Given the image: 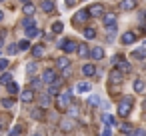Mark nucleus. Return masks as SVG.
Here are the masks:
<instances>
[{
	"label": "nucleus",
	"mask_w": 146,
	"mask_h": 136,
	"mask_svg": "<svg viewBox=\"0 0 146 136\" xmlns=\"http://www.w3.org/2000/svg\"><path fill=\"white\" fill-rule=\"evenodd\" d=\"M6 86H8V92H10V94H12V96H14V94H18V92H20V86H18V84H16V82H12V80H10V82H8V84H6Z\"/></svg>",
	"instance_id": "nucleus-29"
},
{
	"label": "nucleus",
	"mask_w": 146,
	"mask_h": 136,
	"mask_svg": "<svg viewBox=\"0 0 146 136\" xmlns=\"http://www.w3.org/2000/svg\"><path fill=\"white\" fill-rule=\"evenodd\" d=\"M90 56H92L94 60H102V58H104V48H102V46H94V48L90 50Z\"/></svg>",
	"instance_id": "nucleus-15"
},
{
	"label": "nucleus",
	"mask_w": 146,
	"mask_h": 136,
	"mask_svg": "<svg viewBox=\"0 0 146 136\" xmlns=\"http://www.w3.org/2000/svg\"><path fill=\"white\" fill-rule=\"evenodd\" d=\"M30 50H32V56H34V58H40V56L44 54V46H42V44H38V46H30Z\"/></svg>",
	"instance_id": "nucleus-23"
},
{
	"label": "nucleus",
	"mask_w": 146,
	"mask_h": 136,
	"mask_svg": "<svg viewBox=\"0 0 146 136\" xmlns=\"http://www.w3.org/2000/svg\"><path fill=\"white\" fill-rule=\"evenodd\" d=\"M62 30H64V24H62V22H54V24H52V32H54V34H60Z\"/></svg>",
	"instance_id": "nucleus-35"
},
{
	"label": "nucleus",
	"mask_w": 146,
	"mask_h": 136,
	"mask_svg": "<svg viewBox=\"0 0 146 136\" xmlns=\"http://www.w3.org/2000/svg\"><path fill=\"white\" fill-rule=\"evenodd\" d=\"M66 66H70L68 56H60V58H56V68H58V70H62V68H66Z\"/></svg>",
	"instance_id": "nucleus-18"
},
{
	"label": "nucleus",
	"mask_w": 146,
	"mask_h": 136,
	"mask_svg": "<svg viewBox=\"0 0 146 136\" xmlns=\"http://www.w3.org/2000/svg\"><path fill=\"white\" fill-rule=\"evenodd\" d=\"M2 18H4V12H2V10H0V20H2Z\"/></svg>",
	"instance_id": "nucleus-47"
},
{
	"label": "nucleus",
	"mask_w": 146,
	"mask_h": 136,
	"mask_svg": "<svg viewBox=\"0 0 146 136\" xmlns=\"http://www.w3.org/2000/svg\"><path fill=\"white\" fill-rule=\"evenodd\" d=\"M76 52H78L80 58H86V56L90 54V48H88L86 44H76Z\"/></svg>",
	"instance_id": "nucleus-16"
},
{
	"label": "nucleus",
	"mask_w": 146,
	"mask_h": 136,
	"mask_svg": "<svg viewBox=\"0 0 146 136\" xmlns=\"http://www.w3.org/2000/svg\"><path fill=\"white\" fill-rule=\"evenodd\" d=\"M22 12H24L26 16H32V14L36 12V6H34V4H30V2H24V6H22Z\"/></svg>",
	"instance_id": "nucleus-21"
},
{
	"label": "nucleus",
	"mask_w": 146,
	"mask_h": 136,
	"mask_svg": "<svg viewBox=\"0 0 146 136\" xmlns=\"http://www.w3.org/2000/svg\"><path fill=\"white\" fill-rule=\"evenodd\" d=\"M134 8H136V0H122L120 2V10H124V12H130Z\"/></svg>",
	"instance_id": "nucleus-14"
},
{
	"label": "nucleus",
	"mask_w": 146,
	"mask_h": 136,
	"mask_svg": "<svg viewBox=\"0 0 146 136\" xmlns=\"http://www.w3.org/2000/svg\"><path fill=\"white\" fill-rule=\"evenodd\" d=\"M10 80H12V74H10V72H2V74H0V84L6 86Z\"/></svg>",
	"instance_id": "nucleus-30"
},
{
	"label": "nucleus",
	"mask_w": 146,
	"mask_h": 136,
	"mask_svg": "<svg viewBox=\"0 0 146 136\" xmlns=\"http://www.w3.org/2000/svg\"><path fill=\"white\" fill-rule=\"evenodd\" d=\"M34 98H36V94H34V90H32V88H26V90H22V92H20V100H22L24 104L34 102Z\"/></svg>",
	"instance_id": "nucleus-7"
},
{
	"label": "nucleus",
	"mask_w": 146,
	"mask_h": 136,
	"mask_svg": "<svg viewBox=\"0 0 146 136\" xmlns=\"http://www.w3.org/2000/svg\"><path fill=\"white\" fill-rule=\"evenodd\" d=\"M132 104H134L132 96H124V98L118 102V116H122V118L130 116V112H132Z\"/></svg>",
	"instance_id": "nucleus-1"
},
{
	"label": "nucleus",
	"mask_w": 146,
	"mask_h": 136,
	"mask_svg": "<svg viewBox=\"0 0 146 136\" xmlns=\"http://www.w3.org/2000/svg\"><path fill=\"white\" fill-rule=\"evenodd\" d=\"M20 2H22V4H24V2H28V0H20Z\"/></svg>",
	"instance_id": "nucleus-48"
},
{
	"label": "nucleus",
	"mask_w": 146,
	"mask_h": 136,
	"mask_svg": "<svg viewBox=\"0 0 146 136\" xmlns=\"http://www.w3.org/2000/svg\"><path fill=\"white\" fill-rule=\"evenodd\" d=\"M58 88H60V86H56V84H48V90H46V92L50 94V98H54V96L58 94Z\"/></svg>",
	"instance_id": "nucleus-33"
},
{
	"label": "nucleus",
	"mask_w": 146,
	"mask_h": 136,
	"mask_svg": "<svg viewBox=\"0 0 146 136\" xmlns=\"http://www.w3.org/2000/svg\"><path fill=\"white\" fill-rule=\"evenodd\" d=\"M100 18H102V22H104L106 26H112V24L116 22V14H114V12H104Z\"/></svg>",
	"instance_id": "nucleus-13"
},
{
	"label": "nucleus",
	"mask_w": 146,
	"mask_h": 136,
	"mask_svg": "<svg viewBox=\"0 0 146 136\" xmlns=\"http://www.w3.org/2000/svg\"><path fill=\"white\" fill-rule=\"evenodd\" d=\"M34 36H40V30L36 28V24L26 28V38H34Z\"/></svg>",
	"instance_id": "nucleus-22"
},
{
	"label": "nucleus",
	"mask_w": 146,
	"mask_h": 136,
	"mask_svg": "<svg viewBox=\"0 0 146 136\" xmlns=\"http://www.w3.org/2000/svg\"><path fill=\"white\" fill-rule=\"evenodd\" d=\"M6 52H8V54L12 56V54H16V52H18V46H16V44H10V46L6 48Z\"/></svg>",
	"instance_id": "nucleus-40"
},
{
	"label": "nucleus",
	"mask_w": 146,
	"mask_h": 136,
	"mask_svg": "<svg viewBox=\"0 0 146 136\" xmlns=\"http://www.w3.org/2000/svg\"><path fill=\"white\" fill-rule=\"evenodd\" d=\"M114 60H116V68H118V70H120L122 74H128V72L132 70V68H130V64H128V62H126V60H124L122 56H116Z\"/></svg>",
	"instance_id": "nucleus-6"
},
{
	"label": "nucleus",
	"mask_w": 146,
	"mask_h": 136,
	"mask_svg": "<svg viewBox=\"0 0 146 136\" xmlns=\"http://www.w3.org/2000/svg\"><path fill=\"white\" fill-rule=\"evenodd\" d=\"M34 70H36V62H30V64L26 66V72H28V74H32Z\"/></svg>",
	"instance_id": "nucleus-41"
},
{
	"label": "nucleus",
	"mask_w": 146,
	"mask_h": 136,
	"mask_svg": "<svg viewBox=\"0 0 146 136\" xmlns=\"http://www.w3.org/2000/svg\"><path fill=\"white\" fill-rule=\"evenodd\" d=\"M2 106H4V108H14V106H16V100H14V98H4V100H2Z\"/></svg>",
	"instance_id": "nucleus-34"
},
{
	"label": "nucleus",
	"mask_w": 146,
	"mask_h": 136,
	"mask_svg": "<svg viewBox=\"0 0 146 136\" xmlns=\"http://www.w3.org/2000/svg\"><path fill=\"white\" fill-rule=\"evenodd\" d=\"M56 6H54V2L52 0H42V4H40V10L42 12H52Z\"/></svg>",
	"instance_id": "nucleus-17"
},
{
	"label": "nucleus",
	"mask_w": 146,
	"mask_h": 136,
	"mask_svg": "<svg viewBox=\"0 0 146 136\" xmlns=\"http://www.w3.org/2000/svg\"><path fill=\"white\" fill-rule=\"evenodd\" d=\"M6 66H8V60H6V58H0V72L6 70Z\"/></svg>",
	"instance_id": "nucleus-42"
},
{
	"label": "nucleus",
	"mask_w": 146,
	"mask_h": 136,
	"mask_svg": "<svg viewBox=\"0 0 146 136\" xmlns=\"http://www.w3.org/2000/svg\"><path fill=\"white\" fill-rule=\"evenodd\" d=\"M56 78H58V76H56V72H54L52 68L44 70V74H42V82H46V84H52V82H54Z\"/></svg>",
	"instance_id": "nucleus-10"
},
{
	"label": "nucleus",
	"mask_w": 146,
	"mask_h": 136,
	"mask_svg": "<svg viewBox=\"0 0 146 136\" xmlns=\"http://www.w3.org/2000/svg\"><path fill=\"white\" fill-rule=\"evenodd\" d=\"M82 74L84 76H94L96 74V66L94 64H84L82 66Z\"/></svg>",
	"instance_id": "nucleus-19"
},
{
	"label": "nucleus",
	"mask_w": 146,
	"mask_h": 136,
	"mask_svg": "<svg viewBox=\"0 0 146 136\" xmlns=\"http://www.w3.org/2000/svg\"><path fill=\"white\" fill-rule=\"evenodd\" d=\"M70 96H72V92H70V90H68V92H64V94H60V92H58V94L54 96L56 108H58V110H66V106L70 104Z\"/></svg>",
	"instance_id": "nucleus-2"
},
{
	"label": "nucleus",
	"mask_w": 146,
	"mask_h": 136,
	"mask_svg": "<svg viewBox=\"0 0 146 136\" xmlns=\"http://www.w3.org/2000/svg\"><path fill=\"white\" fill-rule=\"evenodd\" d=\"M132 58H136V60H144V58H146V52H144L142 48H136V50H132Z\"/></svg>",
	"instance_id": "nucleus-28"
},
{
	"label": "nucleus",
	"mask_w": 146,
	"mask_h": 136,
	"mask_svg": "<svg viewBox=\"0 0 146 136\" xmlns=\"http://www.w3.org/2000/svg\"><path fill=\"white\" fill-rule=\"evenodd\" d=\"M132 134H138V136H144V134H146V130H144V128H134V132H132Z\"/></svg>",
	"instance_id": "nucleus-44"
},
{
	"label": "nucleus",
	"mask_w": 146,
	"mask_h": 136,
	"mask_svg": "<svg viewBox=\"0 0 146 136\" xmlns=\"http://www.w3.org/2000/svg\"><path fill=\"white\" fill-rule=\"evenodd\" d=\"M66 110H68V116H72V118H76V116H78V108H76V106H70V104H68V106H66Z\"/></svg>",
	"instance_id": "nucleus-36"
},
{
	"label": "nucleus",
	"mask_w": 146,
	"mask_h": 136,
	"mask_svg": "<svg viewBox=\"0 0 146 136\" xmlns=\"http://www.w3.org/2000/svg\"><path fill=\"white\" fill-rule=\"evenodd\" d=\"M58 48H60L62 52H66V54H72V52H76V42H74L72 38H66V40H62V42L58 44Z\"/></svg>",
	"instance_id": "nucleus-3"
},
{
	"label": "nucleus",
	"mask_w": 146,
	"mask_h": 136,
	"mask_svg": "<svg viewBox=\"0 0 146 136\" xmlns=\"http://www.w3.org/2000/svg\"><path fill=\"white\" fill-rule=\"evenodd\" d=\"M98 102H100V98H98V96H96V94H92V96H90V98H88V104H90V106H96V104H98Z\"/></svg>",
	"instance_id": "nucleus-39"
},
{
	"label": "nucleus",
	"mask_w": 146,
	"mask_h": 136,
	"mask_svg": "<svg viewBox=\"0 0 146 136\" xmlns=\"http://www.w3.org/2000/svg\"><path fill=\"white\" fill-rule=\"evenodd\" d=\"M84 38H86V40H94V38H96V30L90 28V26H86V28H84Z\"/></svg>",
	"instance_id": "nucleus-26"
},
{
	"label": "nucleus",
	"mask_w": 146,
	"mask_h": 136,
	"mask_svg": "<svg viewBox=\"0 0 146 136\" xmlns=\"http://www.w3.org/2000/svg\"><path fill=\"white\" fill-rule=\"evenodd\" d=\"M74 128H76V120H74V118L66 116V118L60 120V130H62V132H72Z\"/></svg>",
	"instance_id": "nucleus-4"
},
{
	"label": "nucleus",
	"mask_w": 146,
	"mask_h": 136,
	"mask_svg": "<svg viewBox=\"0 0 146 136\" xmlns=\"http://www.w3.org/2000/svg\"><path fill=\"white\" fill-rule=\"evenodd\" d=\"M38 102H40V108H48V106H50V94H48V92L42 94V96L38 98Z\"/></svg>",
	"instance_id": "nucleus-24"
},
{
	"label": "nucleus",
	"mask_w": 146,
	"mask_h": 136,
	"mask_svg": "<svg viewBox=\"0 0 146 136\" xmlns=\"http://www.w3.org/2000/svg\"><path fill=\"white\" fill-rule=\"evenodd\" d=\"M0 2H2V0H0Z\"/></svg>",
	"instance_id": "nucleus-50"
},
{
	"label": "nucleus",
	"mask_w": 146,
	"mask_h": 136,
	"mask_svg": "<svg viewBox=\"0 0 146 136\" xmlns=\"http://www.w3.org/2000/svg\"><path fill=\"white\" fill-rule=\"evenodd\" d=\"M120 130H122L124 134H132V132H134V126H132L130 122H124V124L120 126Z\"/></svg>",
	"instance_id": "nucleus-32"
},
{
	"label": "nucleus",
	"mask_w": 146,
	"mask_h": 136,
	"mask_svg": "<svg viewBox=\"0 0 146 136\" xmlns=\"http://www.w3.org/2000/svg\"><path fill=\"white\" fill-rule=\"evenodd\" d=\"M122 78H124V76H122V72H120L118 68H114V70L110 72V78H108V80H110V84L114 86V84H120V82H122Z\"/></svg>",
	"instance_id": "nucleus-11"
},
{
	"label": "nucleus",
	"mask_w": 146,
	"mask_h": 136,
	"mask_svg": "<svg viewBox=\"0 0 146 136\" xmlns=\"http://www.w3.org/2000/svg\"><path fill=\"white\" fill-rule=\"evenodd\" d=\"M90 18V14H88V8H82V10H78L76 14H74V24H86V20Z\"/></svg>",
	"instance_id": "nucleus-5"
},
{
	"label": "nucleus",
	"mask_w": 146,
	"mask_h": 136,
	"mask_svg": "<svg viewBox=\"0 0 146 136\" xmlns=\"http://www.w3.org/2000/svg\"><path fill=\"white\" fill-rule=\"evenodd\" d=\"M78 94H86V92H90L92 90V84L90 82H86V80H80L78 84H76V88H74Z\"/></svg>",
	"instance_id": "nucleus-8"
},
{
	"label": "nucleus",
	"mask_w": 146,
	"mask_h": 136,
	"mask_svg": "<svg viewBox=\"0 0 146 136\" xmlns=\"http://www.w3.org/2000/svg\"><path fill=\"white\" fill-rule=\"evenodd\" d=\"M76 4V0H66V6H74Z\"/></svg>",
	"instance_id": "nucleus-46"
},
{
	"label": "nucleus",
	"mask_w": 146,
	"mask_h": 136,
	"mask_svg": "<svg viewBox=\"0 0 146 136\" xmlns=\"http://www.w3.org/2000/svg\"><path fill=\"white\" fill-rule=\"evenodd\" d=\"M16 46H18V50H30V40L28 38H24V40H20V42H16Z\"/></svg>",
	"instance_id": "nucleus-27"
},
{
	"label": "nucleus",
	"mask_w": 146,
	"mask_h": 136,
	"mask_svg": "<svg viewBox=\"0 0 146 136\" xmlns=\"http://www.w3.org/2000/svg\"><path fill=\"white\" fill-rule=\"evenodd\" d=\"M22 26H24V28H28V26H34V18H32V16H26V18L22 20Z\"/></svg>",
	"instance_id": "nucleus-37"
},
{
	"label": "nucleus",
	"mask_w": 146,
	"mask_h": 136,
	"mask_svg": "<svg viewBox=\"0 0 146 136\" xmlns=\"http://www.w3.org/2000/svg\"><path fill=\"white\" fill-rule=\"evenodd\" d=\"M30 84H32V90H36V88H40V86H42V78H32V82H30Z\"/></svg>",
	"instance_id": "nucleus-38"
},
{
	"label": "nucleus",
	"mask_w": 146,
	"mask_h": 136,
	"mask_svg": "<svg viewBox=\"0 0 146 136\" xmlns=\"http://www.w3.org/2000/svg\"><path fill=\"white\" fill-rule=\"evenodd\" d=\"M22 132V126H14L12 130H10V134H20Z\"/></svg>",
	"instance_id": "nucleus-45"
},
{
	"label": "nucleus",
	"mask_w": 146,
	"mask_h": 136,
	"mask_svg": "<svg viewBox=\"0 0 146 136\" xmlns=\"http://www.w3.org/2000/svg\"><path fill=\"white\" fill-rule=\"evenodd\" d=\"M132 88H134V92H144V90H146V82H144L142 78H138V80H134Z\"/></svg>",
	"instance_id": "nucleus-20"
},
{
	"label": "nucleus",
	"mask_w": 146,
	"mask_h": 136,
	"mask_svg": "<svg viewBox=\"0 0 146 136\" xmlns=\"http://www.w3.org/2000/svg\"><path fill=\"white\" fill-rule=\"evenodd\" d=\"M102 122H104L106 126H116V124H114L116 120H114V116H110V114H104V116H102Z\"/></svg>",
	"instance_id": "nucleus-31"
},
{
	"label": "nucleus",
	"mask_w": 146,
	"mask_h": 136,
	"mask_svg": "<svg viewBox=\"0 0 146 136\" xmlns=\"http://www.w3.org/2000/svg\"><path fill=\"white\" fill-rule=\"evenodd\" d=\"M134 40H136V34H134L132 30L124 32V34H122V38H120V42H122V44H126V46H128V44H134Z\"/></svg>",
	"instance_id": "nucleus-12"
},
{
	"label": "nucleus",
	"mask_w": 146,
	"mask_h": 136,
	"mask_svg": "<svg viewBox=\"0 0 146 136\" xmlns=\"http://www.w3.org/2000/svg\"><path fill=\"white\" fill-rule=\"evenodd\" d=\"M0 130H2V126H0Z\"/></svg>",
	"instance_id": "nucleus-49"
},
{
	"label": "nucleus",
	"mask_w": 146,
	"mask_h": 136,
	"mask_svg": "<svg viewBox=\"0 0 146 136\" xmlns=\"http://www.w3.org/2000/svg\"><path fill=\"white\" fill-rule=\"evenodd\" d=\"M88 14H90V16H96V18H100V16L104 14V6H102V4H92V6L88 8Z\"/></svg>",
	"instance_id": "nucleus-9"
},
{
	"label": "nucleus",
	"mask_w": 146,
	"mask_h": 136,
	"mask_svg": "<svg viewBox=\"0 0 146 136\" xmlns=\"http://www.w3.org/2000/svg\"><path fill=\"white\" fill-rule=\"evenodd\" d=\"M68 76H70V66L62 68V78H68Z\"/></svg>",
	"instance_id": "nucleus-43"
},
{
	"label": "nucleus",
	"mask_w": 146,
	"mask_h": 136,
	"mask_svg": "<svg viewBox=\"0 0 146 136\" xmlns=\"http://www.w3.org/2000/svg\"><path fill=\"white\" fill-rule=\"evenodd\" d=\"M30 116L34 118V120H44V108H34V110H30Z\"/></svg>",
	"instance_id": "nucleus-25"
}]
</instances>
